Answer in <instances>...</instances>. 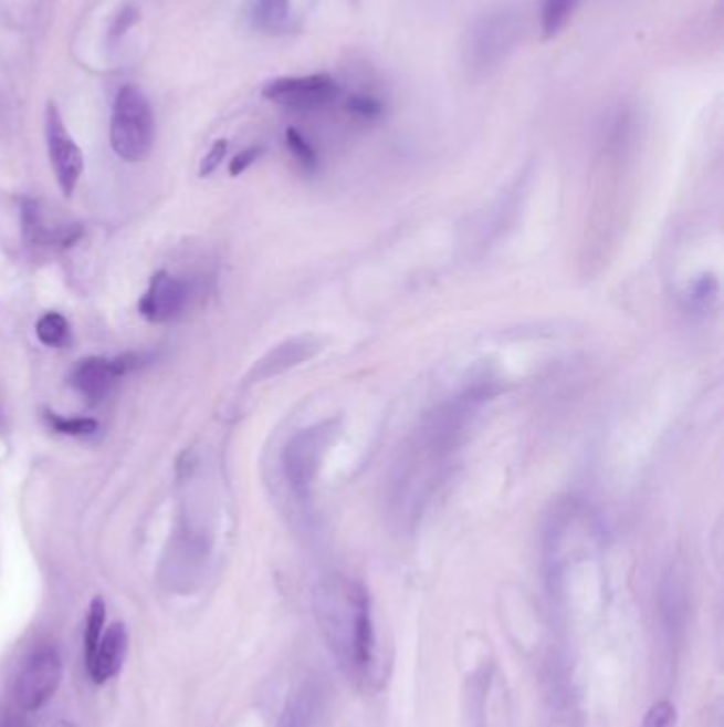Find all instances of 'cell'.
I'll return each mask as SVG.
<instances>
[{"label": "cell", "instance_id": "obj_8", "mask_svg": "<svg viewBox=\"0 0 724 727\" xmlns=\"http://www.w3.org/2000/svg\"><path fill=\"white\" fill-rule=\"evenodd\" d=\"M188 302V288L181 279L160 270L151 277L145 297L138 302V313L151 323L175 320Z\"/></svg>", "mask_w": 724, "mask_h": 727}, {"label": "cell", "instance_id": "obj_19", "mask_svg": "<svg viewBox=\"0 0 724 727\" xmlns=\"http://www.w3.org/2000/svg\"><path fill=\"white\" fill-rule=\"evenodd\" d=\"M347 108L353 115H359V117H366V120H373V117H378L382 113L380 101L370 98V96H353L347 103Z\"/></svg>", "mask_w": 724, "mask_h": 727}, {"label": "cell", "instance_id": "obj_21", "mask_svg": "<svg viewBox=\"0 0 724 727\" xmlns=\"http://www.w3.org/2000/svg\"><path fill=\"white\" fill-rule=\"evenodd\" d=\"M262 154H264L262 147H249V149H244L241 154H237V156L232 158V162H230V175H232V177H239V175H242L249 166H253L255 160H258Z\"/></svg>", "mask_w": 724, "mask_h": 727}, {"label": "cell", "instance_id": "obj_14", "mask_svg": "<svg viewBox=\"0 0 724 727\" xmlns=\"http://www.w3.org/2000/svg\"><path fill=\"white\" fill-rule=\"evenodd\" d=\"M36 336L48 347H62L71 336V325L62 313H45L36 322Z\"/></svg>", "mask_w": 724, "mask_h": 727}, {"label": "cell", "instance_id": "obj_1", "mask_svg": "<svg viewBox=\"0 0 724 727\" xmlns=\"http://www.w3.org/2000/svg\"><path fill=\"white\" fill-rule=\"evenodd\" d=\"M317 615L323 638L340 673L361 689L375 687L382 662L366 588L345 579L332 581L319 595Z\"/></svg>", "mask_w": 724, "mask_h": 727}, {"label": "cell", "instance_id": "obj_5", "mask_svg": "<svg viewBox=\"0 0 724 727\" xmlns=\"http://www.w3.org/2000/svg\"><path fill=\"white\" fill-rule=\"evenodd\" d=\"M45 136L55 181L64 196H73L83 175V154L75 138L69 135L54 101H50L45 108Z\"/></svg>", "mask_w": 724, "mask_h": 727}, {"label": "cell", "instance_id": "obj_15", "mask_svg": "<svg viewBox=\"0 0 724 727\" xmlns=\"http://www.w3.org/2000/svg\"><path fill=\"white\" fill-rule=\"evenodd\" d=\"M43 417L52 430L64 436H87L98 430V422L92 417H64L54 411H45Z\"/></svg>", "mask_w": 724, "mask_h": 727}, {"label": "cell", "instance_id": "obj_4", "mask_svg": "<svg viewBox=\"0 0 724 727\" xmlns=\"http://www.w3.org/2000/svg\"><path fill=\"white\" fill-rule=\"evenodd\" d=\"M62 683V657L54 645L36 646L15 678L13 698L22 710H39Z\"/></svg>", "mask_w": 724, "mask_h": 727}, {"label": "cell", "instance_id": "obj_3", "mask_svg": "<svg viewBox=\"0 0 724 727\" xmlns=\"http://www.w3.org/2000/svg\"><path fill=\"white\" fill-rule=\"evenodd\" d=\"M334 438V422H325L319 426L297 432L294 438L285 445L283 451V470L287 484L294 489L295 496L302 500L311 498L317 472L322 468L327 447Z\"/></svg>", "mask_w": 724, "mask_h": 727}, {"label": "cell", "instance_id": "obj_22", "mask_svg": "<svg viewBox=\"0 0 724 727\" xmlns=\"http://www.w3.org/2000/svg\"><path fill=\"white\" fill-rule=\"evenodd\" d=\"M52 727H75L73 724H69V721H57V724H54Z\"/></svg>", "mask_w": 724, "mask_h": 727}, {"label": "cell", "instance_id": "obj_10", "mask_svg": "<svg viewBox=\"0 0 724 727\" xmlns=\"http://www.w3.org/2000/svg\"><path fill=\"white\" fill-rule=\"evenodd\" d=\"M317 351H319V343L315 339H308V336L292 339V341H287V343L270 351L262 362L255 364L251 375H253V378H260V381L281 375V373L294 368L297 364L311 360Z\"/></svg>", "mask_w": 724, "mask_h": 727}, {"label": "cell", "instance_id": "obj_11", "mask_svg": "<svg viewBox=\"0 0 724 727\" xmlns=\"http://www.w3.org/2000/svg\"><path fill=\"white\" fill-rule=\"evenodd\" d=\"M578 4H580V0H544V4H542V37L544 39L557 37L567 27V22L571 20Z\"/></svg>", "mask_w": 724, "mask_h": 727}, {"label": "cell", "instance_id": "obj_20", "mask_svg": "<svg viewBox=\"0 0 724 727\" xmlns=\"http://www.w3.org/2000/svg\"><path fill=\"white\" fill-rule=\"evenodd\" d=\"M718 294V281L714 277H703L699 279L691 292V300L695 307H705L710 300H714Z\"/></svg>", "mask_w": 724, "mask_h": 727}, {"label": "cell", "instance_id": "obj_16", "mask_svg": "<svg viewBox=\"0 0 724 727\" xmlns=\"http://www.w3.org/2000/svg\"><path fill=\"white\" fill-rule=\"evenodd\" d=\"M285 141H287V147L290 152L294 154L295 160L300 162L306 170H315L317 168V162H319V156L315 152V147L304 138V135L295 128H287L285 133Z\"/></svg>", "mask_w": 724, "mask_h": 727}, {"label": "cell", "instance_id": "obj_18", "mask_svg": "<svg viewBox=\"0 0 724 727\" xmlns=\"http://www.w3.org/2000/svg\"><path fill=\"white\" fill-rule=\"evenodd\" d=\"M228 154V141L225 138H219L213 143V147L207 152L204 160L200 162V177H209L213 175L217 168L221 166V162L225 158Z\"/></svg>", "mask_w": 724, "mask_h": 727}, {"label": "cell", "instance_id": "obj_13", "mask_svg": "<svg viewBox=\"0 0 724 727\" xmlns=\"http://www.w3.org/2000/svg\"><path fill=\"white\" fill-rule=\"evenodd\" d=\"M292 15L290 0H255V22L264 30H281Z\"/></svg>", "mask_w": 724, "mask_h": 727}, {"label": "cell", "instance_id": "obj_12", "mask_svg": "<svg viewBox=\"0 0 724 727\" xmlns=\"http://www.w3.org/2000/svg\"><path fill=\"white\" fill-rule=\"evenodd\" d=\"M105 620H107V604L101 595H96L90 604V611H87V620H85V632H83V657H85V664L90 662V657L94 655L96 646L101 643L103 638V632H105Z\"/></svg>", "mask_w": 724, "mask_h": 727}, {"label": "cell", "instance_id": "obj_9", "mask_svg": "<svg viewBox=\"0 0 724 727\" xmlns=\"http://www.w3.org/2000/svg\"><path fill=\"white\" fill-rule=\"evenodd\" d=\"M126 653H128V632H126V625L124 623L108 625L107 630L103 632V638H101V643L96 646L94 655L85 664L87 666V673H90V678L96 685L107 683L108 678H113L115 674L122 671L124 660H126Z\"/></svg>", "mask_w": 724, "mask_h": 727}, {"label": "cell", "instance_id": "obj_6", "mask_svg": "<svg viewBox=\"0 0 724 727\" xmlns=\"http://www.w3.org/2000/svg\"><path fill=\"white\" fill-rule=\"evenodd\" d=\"M145 357L136 353H126L119 357H85L71 371V385L85 398L98 401L105 398L113 385L140 366Z\"/></svg>", "mask_w": 724, "mask_h": 727}, {"label": "cell", "instance_id": "obj_2", "mask_svg": "<svg viewBox=\"0 0 724 727\" xmlns=\"http://www.w3.org/2000/svg\"><path fill=\"white\" fill-rule=\"evenodd\" d=\"M156 122L145 92L126 83L119 87L111 117V147L126 162H143L154 147Z\"/></svg>", "mask_w": 724, "mask_h": 727}, {"label": "cell", "instance_id": "obj_17", "mask_svg": "<svg viewBox=\"0 0 724 727\" xmlns=\"http://www.w3.org/2000/svg\"><path fill=\"white\" fill-rule=\"evenodd\" d=\"M675 721H678L675 706L671 702L661 700L648 708L640 727H675Z\"/></svg>", "mask_w": 724, "mask_h": 727}, {"label": "cell", "instance_id": "obj_7", "mask_svg": "<svg viewBox=\"0 0 724 727\" xmlns=\"http://www.w3.org/2000/svg\"><path fill=\"white\" fill-rule=\"evenodd\" d=\"M264 98L283 103L292 108H319L338 96V85L329 75H306V77H281L266 83L262 90Z\"/></svg>", "mask_w": 724, "mask_h": 727}]
</instances>
